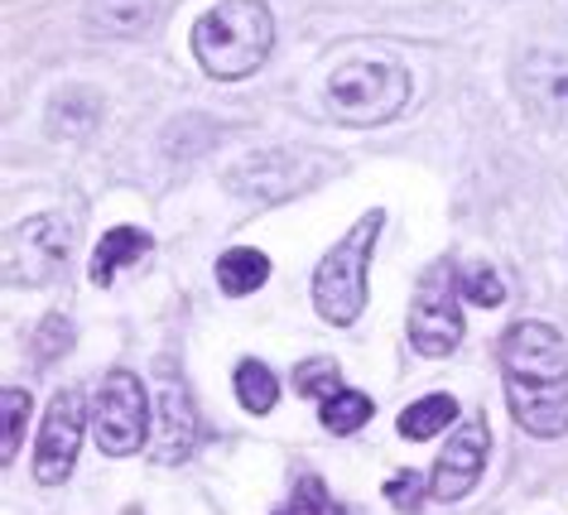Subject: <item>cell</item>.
<instances>
[{
	"label": "cell",
	"mask_w": 568,
	"mask_h": 515,
	"mask_svg": "<svg viewBox=\"0 0 568 515\" xmlns=\"http://www.w3.org/2000/svg\"><path fill=\"white\" fill-rule=\"evenodd\" d=\"M501 376L510 414L525 434H568V347L549 323L520 319L501 333Z\"/></svg>",
	"instance_id": "1"
},
{
	"label": "cell",
	"mask_w": 568,
	"mask_h": 515,
	"mask_svg": "<svg viewBox=\"0 0 568 515\" xmlns=\"http://www.w3.org/2000/svg\"><path fill=\"white\" fill-rule=\"evenodd\" d=\"M275 49V16L265 0H222L193 30V53L207 78L236 82L255 73Z\"/></svg>",
	"instance_id": "2"
},
{
	"label": "cell",
	"mask_w": 568,
	"mask_h": 515,
	"mask_svg": "<svg viewBox=\"0 0 568 515\" xmlns=\"http://www.w3.org/2000/svg\"><path fill=\"white\" fill-rule=\"evenodd\" d=\"M409 68L395 59H352L343 68H333L328 78V111L343 125H381L390 117H400L409 107Z\"/></svg>",
	"instance_id": "3"
},
{
	"label": "cell",
	"mask_w": 568,
	"mask_h": 515,
	"mask_svg": "<svg viewBox=\"0 0 568 515\" xmlns=\"http://www.w3.org/2000/svg\"><path fill=\"white\" fill-rule=\"evenodd\" d=\"M386 212H366L337 246L323 255L318 275H314V304L333 327H352L366 309V265H372V246L381 236Z\"/></svg>",
	"instance_id": "4"
},
{
	"label": "cell",
	"mask_w": 568,
	"mask_h": 515,
	"mask_svg": "<svg viewBox=\"0 0 568 515\" xmlns=\"http://www.w3.org/2000/svg\"><path fill=\"white\" fill-rule=\"evenodd\" d=\"M92 434L102 443V453H111V457L140 453V443L150 434V395L135 371L116 366L102 381V391L92 400Z\"/></svg>",
	"instance_id": "5"
},
{
	"label": "cell",
	"mask_w": 568,
	"mask_h": 515,
	"mask_svg": "<svg viewBox=\"0 0 568 515\" xmlns=\"http://www.w3.org/2000/svg\"><path fill=\"white\" fill-rule=\"evenodd\" d=\"M78 226L68 218H30L10 226L6 236V280L10 284H49L63 270L68 251H73Z\"/></svg>",
	"instance_id": "6"
},
{
	"label": "cell",
	"mask_w": 568,
	"mask_h": 515,
	"mask_svg": "<svg viewBox=\"0 0 568 515\" xmlns=\"http://www.w3.org/2000/svg\"><path fill=\"white\" fill-rule=\"evenodd\" d=\"M463 342V309L453 294V270L434 265L419 280L415 304H409V347L419 356H448Z\"/></svg>",
	"instance_id": "7"
},
{
	"label": "cell",
	"mask_w": 568,
	"mask_h": 515,
	"mask_svg": "<svg viewBox=\"0 0 568 515\" xmlns=\"http://www.w3.org/2000/svg\"><path fill=\"white\" fill-rule=\"evenodd\" d=\"M82 424H88V410H82L78 391H59L53 405L44 414V428H39V448H34V477L39 486H63L68 472L78 463V443H82Z\"/></svg>",
	"instance_id": "8"
},
{
	"label": "cell",
	"mask_w": 568,
	"mask_h": 515,
	"mask_svg": "<svg viewBox=\"0 0 568 515\" xmlns=\"http://www.w3.org/2000/svg\"><path fill=\"white\" fill-rule=\"evenodd\" d=\"M487 448H491L487 420H481V414H467V420L453 428V438L444 443V453H438L434 477H429V492H434L438 501H463V496L481 482V467H487Z\"/></svg>",
	"instance_id": "9"
},
{
	"label": "cell",
	"mask_w": 568,
	"mask_h": 515,
	"mask_svg": "<svg viewBox=\"0 0 568 515\" xmlns=\"http://www.w3.org/2000/svg\"><path fill=\"white\" fill-rule=\"evenodd\" d=\"M197 443V410H193V395L174 371L160 376V414H154V463L174 467L193 453Z\"/></svg>",
	"instance_id": "10"
},
{
	"label": "cell",
	"mask_w": 568,
	"mask_h": 515,
	"mask_svg": "<svg viewBox=\"0 0 568 515\" xmlns=\"http://www.w3.org/2000/svg\"><path fill=\"white\" fill-rule=\"evenodd\" d=\"M520 92H525V102H530L539 117L568 125V63L564 59H545V53L525 59Z\"/></svg>",
	"instance_id": "11"
},
{
	"label": "cell",
	"mask_w": 568,
	"mask_h": 515,
	"mask_svg": "<svg viewBox=\"0 0 568 515\" xmlns=\"http://www.w3.org/2000/svg\"><path fill=\"white\" fill-rule=\"evenodd\" d=\"M150 232H140V226H111V232L97 241V251H92V284H106L116 280V270L121 265H135L140 255H150Z\"/></svg>",
	"instance_id": "12"
},
{
	"label": "cell",
	"mask_w": 568,
	"mask_h": 515,
	"mask_svg": "<svg viewBox=\"0 0 568 515\" xmlns=\"http://www.w3.org/2000/svg\"><path fill=\"white\" fill-rule=\"evenodd\" d=\"M265 280H270V255H265V251H255V246H232V251L217 255V284H222V294L246 299V294L261 290Z\"/></svg>",
	"instance_id": "13"
},
{
	"label": "cell",
	"mask_w": 568,
	"mask_h": 515,
	"mask_svg": "<svg viewBox=\"0 0 568 515\" xmlns=\"http://www.w3.org/2000/svg\"><path fill=\"white\" fill-rule=\"evenodd\" d=\"M154 16V0H88V24L102 34H145Z\"/></svg>",
	"instance_id": "14"
},
{
	"label": "cell",
	"mask_w": 568,
	"mask_h": 515,
	"mask_svg": "<svg viewBox=\"0 0 568 515\" xmlns=\"http://www.w3.org/2000/svg\"><path fill=\"white\" fill-rule=\"evenodd\" d=\"M102 121V97L88 92V88H68L53 97V111H49V131L53 135H88L92 125Z\"/></svg>",
	"instance_id": "15"
},
{
	"label": "cell",
	"mask_w": 568,
	"mask_h": 515,
	"mask_svg": "<svg viewBox=\"0 0 568 515\" xmlns=\"http://www.w3.org/2000/svg\"><path fill=\"white\" fill-rule=\"evenodd\" d=\"M453 420H458V400H453V395H424V400H415V405L400 414V434L424 443V438L444 434Z\"/></svg>",
	"instance_id": "16"
},
{
	"label": "cell",
	"mask_w": 568,
	"mask_h": 515,
	"mask_svg": "<svg viewBox=\"0 0 568 515\" xmlns=\"http://www.w3.org/2000/svg\"><path fill=\"white\" fill-rule=\"evenodd\" d=\"M236 400H241V410H251V414H270V410H275L280 381L270 376L265 362H241L236 366Z\"/></svg>",
	"instance_id": "17"
},
{
	"label": "cell",
	"mask_w": 568,
	"mask_h": 515,
	"mask_svg": "<svg viewBox=\"0 0 568 515\" xmlns=\"http://www.w3.org/2000/svg\"><path fill=\"white\" fill-rule=\"evenodd\" d=\"M372 420V400L362 391H337L333 400H323V428L328 434H357Z\"/></svg>",
	"instance_id": "18"
},
{
	"label": "cell",
	"mask_w": 568,
	"mask_h": 515,
	"mask_svg": "<svg viewBox=\"0 0 568 515\" xmlns=\"http://www.w3.org/2000/svg\"><path fill=\"white\" fill-rule=\"evenodd\" d=\"M294 391L308 395V400H333L337 391H347V385H343V376H337L333 356H308V362L294 371Z\"/></svg>",
	"instance_id": "19"
},
{
	"label": "cell",
	"mask_w": 568,
	"mask_h": 515,
	"mask_svg": "<svg viewBox=\"0 0 568 515\" xmlns=\"http://www.w3.org/2000/svg\"><path fill=\"white\" fill-rule=\"evenodd\" d=\"M458 294L473 299L477 309H501V304H506V284H501V275H496L491 265H467Z\"/></svg>",
	"instance_id": "20"
},
{
	"label": "cell",
	"mask_w": 568,
	"mask_h": 515,
	"mask_svg": "<svg viewBox=\"0 0 568 515\" xmlns=\"http://www.w3.org/2000/svg\"><path fill=\"white\" fill-rule=\"evenodd\" d=\"M24 424H30V391L20 385H6V448H0V463H16Z\"/></svg>",
	"instance_id": "21"
},
{
	"label": "cell",
	"mask_w": 568,
	"mask_h": 515,
	"mask_svg": "<svg viewBox=\"0 0 568 515\" xmlns=\"http://www.w3.org/2000/svg\"><path fill=\"white\" fill-rule=\"evenodd\" d=\"M323 511H328V492H323V477L308 472V477L294 482V496L275 515H323Z\"/></svg>",
	"instance_id": "22"
},
{
	"label": "cell",
	"mask_w": 568,
	"mask_h": 515,
	"mask_svg": "<svg viewBox=\"0 0 568 515\" xmlns=\"http://www.w3.org/2000/svg\"><path fill=\"white\" fill-rule=\"evenodd\" d=\"M386 501L395 511H409L415 515L424 506V482H419V472H400V477H390L386 482Z\"/></svg>",
	"instance_id": "23"
},
{
	"label": "cell",
	"mask_w": 568,
	"mask_h": 515,
	"mask_svg": "<svg viewBox=\"0 0 568 515\" xmlns=\"http://www.w3.org/2000/svg\"><path fill=\"white\" fill-rule=\"evenodd\" d=\"M68 342H73V323L68 319H59V313H53V319L39 327V342H34V356L39 362H53V356L59 352H68Z\"/></svg>",
	"instance_id": "24"
}]
</instances>
